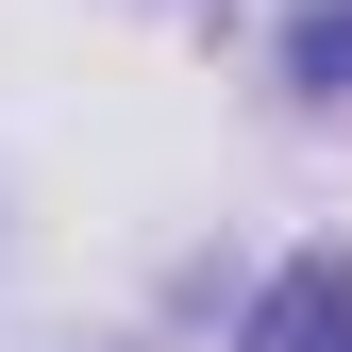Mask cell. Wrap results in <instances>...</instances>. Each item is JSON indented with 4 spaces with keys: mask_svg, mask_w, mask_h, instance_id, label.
I'll use <instances>...</instances> for the list:
<instances>
[{
    "mask_svg": "<svg viewBox=\"0 0 352 352\" xmlns=\"http://www.w3.org/2000/svg\"><path fill=\"white\" fill-rule=\"evenodd\" d=\"M285 67L319 84V101H336V84H352V0H302V34H285Z\"/></svg>",
    "mask_w": 352,
    "mask_h": 352,
    "instance_id": "2",
    "label": "cell"
},
{
    "mask_svg": "<svg viewBox=\"0 0 352 352\" xmlns=\"http://www.w3.org/2000/svg\"><path fill=\"white\" fill-rule=\"evenodd\" d=\"M252 352H352V252H302V269L252 302Z\"/></svg>",
    "mask_w": 352,
    "mask_h": 352,
    "instance_id": "1",
    "label": "cell"
}]
</instances>
